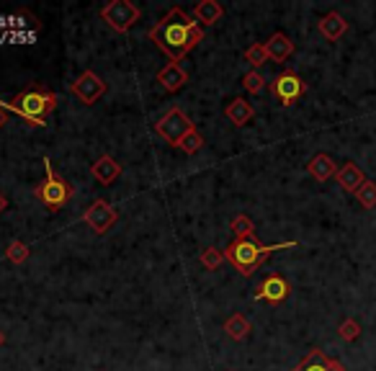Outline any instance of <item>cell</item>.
<instances>
[{
    "instance_id": "3",
    "label": "cell",
    "mask_w": 376,
    "mask_h": 371,
    "mask_svg": "<svg viewBox=\"0 0 376 371\" xmlns=\"http://www.w3.org/2000/svg\"><path fill=\"white\" fill-rule=\"evenodd\" d=\"M55 106H57V96L52 91H47L44 86H36V88L18 93V96L11 101V106L8 108L16 111L18 116H23L29 127H47Z\"/></svg>"
},
{
    "instance_id": "30",
    "label": "cell",
    "mask_w": 376,
    "mask_h": 371,
    "mask_svg": "<svg viewBox=\"0 0 376 371\" xmlns=\"http://www.w3.org/2000/svg\"><path fill=\"white\" fill-rule=\"evenodd\" d=\"M6 122H8V108H6V106H0V129L6 127Z\"/></svg>"
},
{
    "instance_id": "31",
    "label": "cell",
    "mask_w": 376,
    "mask_h": 371,
    "mask_svg": "<svg viewBox=\"0 0 376 371\" xmlns=\"http://www.w3.org/2000/svg\"><path fill=\"white\" fill-rule=\"evenodd\" d=\"M6 207H8V199H6V193L0 191V215H3V212H6Z\"/></svg>"
},
{
    "instance_id": "27",
    "label": "cell",
    "mask_w": 376,
    "mask_h": 371,
    "mask_svg": "<svg viewBox=\"0 0 376 371\" xmlns=\"http://www.w3.org/2000/svg\"><path fill=\"white\" fill-rule=\"evenodd\" d=\"M242 88L256 96V93H261L263 88H266V78H263V75H261L258 70H250L248 75L242 78Z\"/></svg>"
},
{
    "instance_id": "6",
    "label": "cell",
    "mask_w": 376,
    "mask_h": 371,
    "mask_svg": "<svg viewBox=\"0 0 376 371\" xmlns=\"http://www.w3.org/2000/svg\"><path fill=\"white\" fill-rule=\"evenodd\" d=\"M193 124H191V119L181 111V108H171L168 114L160 119V122L155 124V132L160 137H163L165 142H171V144H181V139H183L188 132H193Z\"/></svg>"
},
{
    "instance_id": "4",
    "label": "cell",
    "mask_w": 376,
    "mask_h": 371,
    "mask_svg": "<svg viewBox=\"0 0 376 371\" xmlns=\"http://www.w3.org/2000/svg\"><path fill=\"white\" fill-rule=\"evenodd\" d=\"M44 168H47V178H44V183L36 188V199L42 201L44 207L52 209V212H57V209H62L67 201H70L72 196V188L67 181H62L55 173V168H52V163L44 157Z\"/></svg>"
},
{
    "instance_id": "17",
    "label": "cell",
    "mask_w": 376,
    "mask_h": 371,
    "mask_svg": "<svg viewBox=\"0 0 376 371\" xmlns=\"http://www.w3.org/2000/svg\"><path fill=\"white\" fill-rule=\"evenodd\" d=\"M307 171H309V176H312L314 181H327L333 178V176H338V171H335V160L330 155H325V152H319V155H314L312 160H309V165H307Z\"/></svg>"
},
{
    "instance_id": "1",
    "label": "cell",
    "mask_w": 376,
    "mask_h": 371,
    "mask_svg": "<svg viewBox=\"0 0 376 371\" xmlns=\"http://www.w3.org/2000/svg\"><path fill=\"white\" fill-rule=\"evenodd\" d=\"M149 39L155 42L157 50H163L171 57V62H181L193 47H199V42L204 39V29L183 8H171L149 29Z\"/></svg>"
},
{
    "instance_id": "28",
    "label": "cell",
    "mask_w": 376,
    "mask_h": 371,
    "mask_svg": "<svg viewBox=\"0 0 376 371\" xmlns=\"http://www.w3.org/2000/svg\"><path fill=\"white\" fill-rule=\"evenodd\" d=\"M338 333H341L343 341H355V338L361 336V325H358L355 320H343Z\"/></svg>"
},
{
    "instance_id": "13",
    "label": "cell",
    "mask_w": 376,
    "mask_h": 371,
    "mask_svg": "<svg viewBox=\"0 0 376 371\" xmlns=\"http://www.w3.org/2000/svg\"><path fill=\"white\" fill-rule=\"evenodd\" d=\"M266 55H268V59H273V62H284V59H289L291 55H294V42H291L284 31H276V34L266 42Z\"/></svg>"
},
{
    "instance_id": "9",
    "label": "cell",
    "mask_w": 376,
    "mask_h": 371,
    "mask_svg": "<svg viewBox=\"0 0 376 371\" xmlns=\"http://www.w3.org/2000/svg\"><path fill=\"white\" fill-rule=\"evenodd\" d=\"M270 91H273V96H276L278 101H281V106H291V103H297V101L304 96L307 86L302 83L299 75H294V72H281V75L273 80Z\"/></svg>"
},
{
    "instance_id": "24",
    "label": "cell",
    "mask_w": 376,
    "mask_h": 371,
    "mask_svg": "<svg viewBox=\"0 0 376 371\" xmlns=\"http://www.w3.org/2000/svg\"><path fill=\"white\" fill-rule=\"evenodd\" d=\"M227 258H224V253L217 248H204V253H201V266L204 268H209V271H217L222 263H224Z\"/></svg>"
},
{
    "instance_id": "10",
    "label": "cell",
    "mask_w": 376,
    "mask_h": 371,
    "mask_svg": "<svg viewBox=\"0 0 376 371\" xmlns=\"http://www.w3.org/2000/svg\"><path fill=\"white\" fill-rule=\"evenodd\" d=\"M289 297V281H286L281 273H273L258 286V292L253 294V299H263L270 302V304H281V302Z\"/></svg>"
},
{
    "instance_id": "23",
    "label": "cell",
    "mask_w": 376,
    "mask_h": 371,
    "mask_svg": "<svg viewBox=\"0 0 376 371\" xmlns=\"http://www.w3.org/2000/svg\"><path fill=\"white\" fill-rule=\"evenodd\" d=\"M178 147H181L186 155H196V152L204 147V137H201L199 129H193V132H188V135L181 139V144H178Z\"/></svg>"
},
{
    "instance_id": "2",
    "label": "cell",
    "mask_w": 376,
    "mask_h": 371,
    "mask_svg": "<svg viewBox=\"0 0 376 371\" xmlns=\"http://www.w3.org/2000/svg\"><path fill=\"white\" fill-rule=\"evenodd\" d=\"M289 248H299V243H278V245H261L256 237H248V240H234L227 250H224V258L229 263L242 273V276H250L256 271L258 266L266 263V258L276 250H289Z\"/></svg>"
},
{
    "instance_id": "19",
    "label": "cell",
    "mask_w": 376,
    "mask_h": 371,
    "mask_svg": "<svg viewBox=\"0 0 376 371\" xmlns=\"http://www.w3.org/2000/svg\"><path fill=\"white\" fill-rule=\"evenodd\" d=\"M250 320L245 317V314H232L227 322H224V333H227L232 341H245L250 333Z\"/></svg>"
},
{
    "instance_id": "7",
    "label": "cell",
    "mask_w": 376,
    "mask_h": 371,
    "mask_svg": "<svg viewBox=\"0 0 376 371\" xmlns=\"http://www.w3.org/2000/svg\"><path fill=\"white\" fill-rule=\"evenodd\" d=\"M106 83H103V78H98L93 70H86L83 75H80L75 83L70 86V93L75 96V98L80 101V103H86V106H93L96 101L106 93Z\"/></svg>"
},
{
    "instance_id": "14",
    "label": "cell",
    "mask_w": 376,
    "mask_h": 371,
    "mask_svg": "<svg viewBox=\"0 0 376 371\" xmlns=\"http://www.w3.org/2000/svg\"><path fill=\"white\" fill-rule=\"evenodd\" d=\"M91 173H93V178L98 181V183L108 186V183H114V181L121 176V165L116 163L111 155H103V157H98V160L91 165Z\"/></svg>"
},
{
    "instance_id": "18",
    "label": "cell",
    "mask_w": 376,
    "mask_h": 371,
    "mask_svg": "<svg viewBox=\"0 0 376 371\" xmlns=\"http://www.w3.org/2000/svg\"><path fill=\"white\" fill-rule=\"evenodd\" d=\"M224 16V8L217 3V0H201L199 6L193 8V18L199 23H204V26H212V23H217Z\"/></svg>"
},
{
    "instance_id": "11",
    "label": "cell",
    "mask_w": 376,
    "mask_h": 371,
    "mask_svg": "<svg viewBox=\"0 0 376 371\" xmlns=\"http://www.w3.org/2000/svg\"><path fill=\"white\" fill-rule=\"evenodd\" d=\"M157 83H160L168 93H178L186 83H188V75H186V70L178 62H171L157 72Z\"/></svg>"
},
{
    "instance_id": "20",
    "label": "cell",
    "mask_w": 376,
    "mask_h": 371,
    "mask_svg": "<svg viewBox=\"0 0 376 371\" xmlns=\"http://www.w3.org/2000/svg\"><path fill=\"white\" fill-rule=\"evenodd\" d=\"M291 371H327L325 369V353L319 348H312L307 353V358H302Z\"/></svg>"
},
{
    "instance_id": "12",
    "label": "cell",
    "mask_w": 376,
    "mask_h": 371,
    "mask_svg": "<svg viewBox=\"0 0 376 371\" xmlns=\"http://www.w3.org/2000/svg\"><path fill=\"white\" fill-rule=\"evenodd\" d=\"M335 178H338V186H341L346 193H355L363 183H366V173H363L355 163H346L343 168H338V176H335Z\"/></svg>"
},
{
    "instance_id": "25",
    "label": "cell",
    "mask_w": 376,
    "mask_h": 371,
    "mask_svg": "<svg viewBox=\"0 0 376 371\" xmlns=\"http://www.w3.org/2000/svg\"><path fill=\"white\" fill-rule=\"evenodd\" d=\"M245 59L253 64V70L263 67V64L268 62V55H266V44H253V47H248V50H245Z\"/></svg>"
},
{
    "instance_id": "8",
    "label": "cell",
    "mask_w": 376,
    "mask_h": 371,
    "mask_svg": "<svg viewBox=\"0 0 376 371\" xmlns=\"http://www.w3.org/2000/svg\"><path fill=\"white\" fill-rule=\"evenodd\" d=\"M88 227L96 232V235H106L108 229L116 224V209L108 204V201H93L91 207L86 209V215H83Z\"/></svg>"
},
{
    "instance_id": "32",
    "label": "cell",
    "mask_w": 376,
    "mask_h": 371,
    "mask_svg": "<svg viewBox=\"0 0 376 371\" xmlns=\"http://www.w3.org/2000/svg\"><path fill=\"white\" fill-rule=\"evenodd\" d=\"M3 343H6V336H3V330H0V348H3Z\"/></svg>"
},
{
    "instance_id": "26",
    "label": "cell",
    "mask_w": 376,
    "mask_h": 371,
    "mask_svg": "<svg viewBox=\"0 0 376 371\" xmlns=\"http://www.w3.org/2000/svg\"><path fill=\"white\" fill-rule=\"evenodd\" d=\"M6 258L11 263H23L29 258V245L21 243V240H13V243L6 248Z\"/></svg>"
},
{
    "instance_id": "22",
    "label": "cell",
    "mask_w": 376,
    "mask_h": 371,
    "mask_svg": "<svg viewBox=\"0 0 376 371\" xmlns=\"http://www.w3.org/2000/svg\"><path fill=\"white\" fill-rule=\"evenodd\" d=\"M355 199L363 209H376V181H366V183L355 191Z\"/></svg>"
},
{
    "instance_id": "15",
    "label": "cell",
    "mask_w": 376,
    "mask_h": 371,
    "mask_svg": "<svg viewBox=\"0 0 376 371\" xmlns=\"http://www.w3.org/2000/svg\"><path fill=\"white\" fill-rule=\"evenodd\" d=\"M319 34L325 36V39H330V42H338L343 34L348 31V21L343 18L341 13H335V11H330L327 16H322L317 23Z\"/></svg>"
},
{
    "instance_id": "29",
    "label": "cell",
    "mask_w": 376,
    "mask_h": 371,
    "mask_svg": "<svg viewBox=\"0 0 376 371\" xmlns=\"http://www.w3.org/2000/svg\"><path fill=\"white\" fill-rule=\"evenodd\" d=\"M325 369L327 371H346V366L338 361V358H330V356H325Z\"/></svg>"
},
{
    "instance_id": "5",
    "label": "cell",
    "mask_w": 376,
    "mask_h": 371,
    "mask_svg": "<svg viewBox=\"0 0 376 371\" xmlns=\"http://www.w3.org/2000/svg\"><path fill=\"white\" fill-rule=\"evenodd\" d=\"M139 16H142L139 13V8H137L135 3H129V0H111V3L103 6V11H101V18H103L114 31H119V34L132 29V26L139 21Z\"/></svg>"
},
{
    "instance_id": "16",
    "label": "cell",
    "mask_w": 376,
    "mask_h": 371,
    "mask_svg": "<svg viewBox=\"0 0 376 371\" xmlns=\"http://www.w3.org/2000/svg\"><path fill=\"white\" fill-rule=\"evenodd\" d=\"M224 114H227V119L234 124V127H245V124L253 122V116H256V108L250 106L245 98H232L227 103V108H224Z\"/></svg>"
},
{
    "instance_id": "21",
    "label": "cell",
    "mask_w": 376,
    "mask_h": 371,
    "mask_svg": "<svg viewBox=\"0 0 376 371\" xmlns=\"http://www.w3.org/2000/svg\"><path fill=\"white\" fill-rule=\"evenodd\" d=\"M229 227H232L234 240H248V237H256V224H253V219H250V217H245V215L234 217Z\"/></svg>"
}]
</instances>
